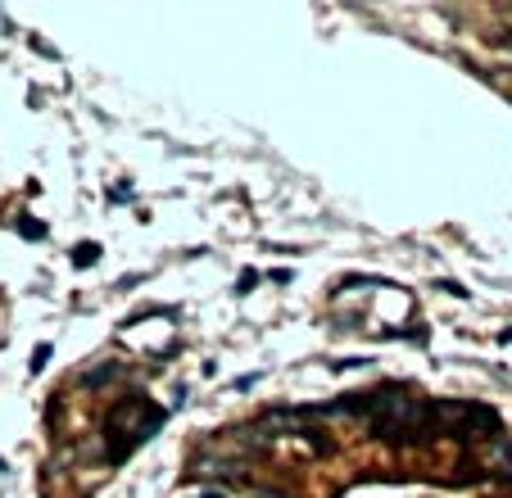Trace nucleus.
<instances>
[{"instance_id": "f257e3e1", "label": "nucleus", "mask_w": 512, "mask_h": 498, "mask_svg": "<svg viewBox=\"0 0 512 498\" xmlns=\"http://www.w3.org/2000/svg\"><path fill=\"white\" fill-rule=\"evenodd\" d=\"M159 422H164V412L131 394V399H118L109 408V417H105V435H122L127 448H131V444H141V440H150V431H159Z\"/></svg>"}, {"instance_id": "f03ea898", "label": "nucleus", "mask_w": 512, "mask_h": 498, "mask_svg": "<svg viewBox=\"0 0 512 498\" xmlns=\"http://www.w3.org/2000/svg\"><path fill=\"white\" fill-rule=\"evenodd\" d=\"M191 476H200V480H236L240 476V462H227V457H200L195 466H191Z\"/></svg>"}, {"instance_id": "7ed1b4c3", "label": "nucleus", "mask_w": 512, "mask_h": 498, "mask_svg": "<svg viewBox=\"0 0 512 498\" xmlns=\"http://www.w3.org/2000/svg\"><path fill=\"white\" fill-rule=\"evenodd\" d=\"M96 259H100V245H96V240H82V245L73 249V268H91Z\"/></svg>"}, {"instance_id": "20e7f679", "label": "nucleus", "mask_w": 512, "mask_h": 498, "mask_svg": "<svg viewBox=\"0 0 512 498\" xmlns=\"http://www.w3.org/2000/svg\"><path fill=\"white\" fill-rule=\"evenodd\" d=\"M122 371V362H105V367H91V371H82V380H87V385H100V380H109V376H118Z\"/></svg>"}, {"instance_id": "39448f33", "label": "nucleus", "mask_w": 512, "mask_h": 498, "mask_svg": "<svg viewBox=\"0 0 512 498\" xmlns=\"http://www.w3.org/2000/svg\"><path fill=\"white\" fill-rule=\"evenodd\" d=\"M182 498H231V494H222V489H209V485H195V489H186Z\"/></svg>"}, {"instance_id": "423d86ee", "label": "nucleus", "mask_w": 512, "mask_h": 498, "mask_svg": "<svg viewBox=\"0 0 512 498\" xmlns=\"http://www.w3.org/2000/svg\"><path fill=\"white\" fill-rule=\"evenodd\" d=\"M50 354H55L50 345H36V349H32V371H41L45 362H50Z\"/></svg>"}, {"instance_id": "0eeeda50", "label": "nucleus", "mask_w": 512, "mask_h": 498, "mask_svg": "<svg viewBox=\"0 0 512 498\" xmlns=\"http://www.w3.org/2000/svg\"><path fill=\"white\" fill-rule=\"evenodd\" d=\"M19 231H23V236H28V240H41V236H45V227H41V222H23Z\"/></svg>"}, {"instance_id": "6e6552de", "label": "nucleus", "mask_w": 512, "mask_h": 498, "mask_svg": "<svg viewBox=\"0 0 512 498\" xmlns=\"http://www.w3.org/2000/svg\"><path fill=\"white\" fill-rule=\"evenodd\" d=\"M245 498H286V494H277V489H263V485H254Z\"/></svg>"}, {"instance_id": "1a4fd4ad", "label": "nucleus", "mask_w": 512, "mask_h": 498, "mask_svg": "<svg viewBox=\"0 0 512 498\" xmlns=\"http://www.w3.org/2000/svg\"><path fill=\"white\" fill-rule=\"evenodd\" d=\"M254 281H259V272H250V268H245V272H240V294H245V290H250V285Z\"/></svg>"}]
</instances>
